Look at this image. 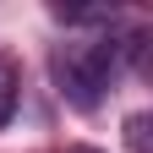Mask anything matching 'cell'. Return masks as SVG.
Listing matches in <instances>:
<instances>
[{
    "label": "cell",
    "mask_w": 153,
    "mask_h": 153,
    "mask_svg": "<svg viewBox=\"0 0 153 153\" xmlns=\"http://www.w3.org/2000/svg\"><path fill=\"white\" fill-rule=\"evenodd\" d=\"M137 55H142V33H126V38L99 33V38H88V44H60L55 49V82H60L66 104L99 109L104 88L120 76V66L137 60Z\"/></svg>",
    "instance_id": "1"
},
{
    "label": "cell",
    "mask_w": 153,
    "mask_h": 153,
    "mask_svg": "<svg viewBox=\"0 0 153 153\" xmlns=\"http://www.w3.org/2000/svg\"><path fill=\"white\" fill-rule=\"evenodd\" d=\"M16 88H22V76H16V60L0 49V126L16 115Z\"/></svg>",
    "instance_id": "2"
},
{
    "label": "cell",
    "mask_w": 153,
    "mask_h": 153,
    "mask_svg": "<svg viewBox=\"0 0 153 153\" xmlns=\"http://www.w3.org/2000/svg\"><path fill=\"white\" fill-rule=\"evenodd\" d=\"M148 115H131V120H126V148L131 153H153V137H148Z\"/></svg>",
    "instance_id": "3"
}]
</instances>
